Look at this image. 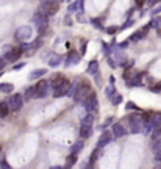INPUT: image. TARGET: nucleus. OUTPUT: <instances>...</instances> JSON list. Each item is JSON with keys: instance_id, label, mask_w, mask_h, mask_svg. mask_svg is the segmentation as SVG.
<instances>
[{"instance_id": "nucleus-1", "label": "nucleus", "mask_w": 161, "mask_h": 169, "mask_svg": "<svg viewBox=\"0 0 161 169\" xmlns=\"http://www.w3.org/2000/svg\"><path fill=\"white\" fill-rule=\"evenodd\" d=\"M91 92H93V91H91V85H89V83H81V85H78V88H77V92H75V95H74V100H75L77 104H85V100L89 97Z\"/></svg>"}, {"instance_id": "nucleus-2", "label": "nucleus", "mask_w": 161, "mask_h": 169, "mask_svg": "<svg viewBox=\"0 0 161 169\" xmlns=\"http://www.w3.org/2000/svg\"><path fill=\"white\" fill-rule=\"evenodd\" d=\"M128 125H130L131 133L144 132V122H142V117L139 114H130L128 116Z\"/></svg>"}, {"instance_id": "nucleus-3", "label": "nucleus", "mask_w": 161, "mask_h": 169, "mask_svg": "<svg viewBox=\"0 0 161 169\" xmlns=\"http://www.w3.org/2000/svg\"><path fill=\"white\" fill-rule=\"evenodd\" d=\"M39 10H41L42 13H45L47 16H53V14L58 13L60 3H58V0H42Z\"/></svg>"}, {"instance_id": "nucleus-4", "label": "nucleus", "mask_w": 161, "mask_h": 169, "mask_svg": "<svg viewBox=\"0 0 161 169\" xmlns=\"http://www.w3.org/2000/svg\"><path fill=\"white\" fill-rule=\"evenodd\" d=\"M31 35H33V28L30 25H22L14 32V39L19 42H27L31 38Z\"/></svg>"}, {"instance_id": "nucleus-5", "label": "nucleus", "mask_w": 161, "mask_h": 169, "mask_svg": "<svg viewBox=\"0 0 161 169\" xmlns=\"http://www.w3.org/2000/svg\"><path fill=\"white\" fill-rule=\"evenodd\" d=\"M50 82L47 80H41L36 85V99H45L50 94Z\"/></svg>"}, {"instance_id": "nucleus-6", "label": "nucleus", "mask_w": 161, "mask_h": 169, "mask_svg": "<svg viewBox=\"0 0 161 169\" xmlns=\"http://www.w3.org/2000/svg\"><path fill=\"white\" fill-rule=\"evenodd\" d=\"M85 110L88 113H97L99 111V100H97V95L94 92H91L89 94V97L85 100Z\"/></svg>"}, {"instance_id": "nucleus-7", "label": "nucleus", "mask_w": 161, "mask_h": 169, "mask_svg": "<svg viewBox=\"0 0 161 169\" xmlns=\"http://www.w3.org/2000/svg\"><path fill=\"white\" fill-rule=\"evenodd\" d=\"M8 105H10L11 111H20L22 107H24V97H22L20 94H14V95H11V97H10Z\"/></svg>"}, {"instance_id": "nucleus-8", "label": "nucleus", "mask_w": 161, "mask_h": 169, "mask_svg": "<svg viewBox=\"0 0 161 169\" xmlns=\"http://www.w3.org/2000/svg\"><path fill=\"white\" fill-rule=\"evenodd\" d=\"M41 44H42V41L41 39H35L33 42H30V44H22V47H20V49H22V52H24V53H27V55H33L38 49H39V47H41Z\"/></svg>"}, {"instance_id": "nucleus-9", "label": "nucleus", "mask_w": 161, "mask_h": 169, "mask_svg": "<svg viewBox=\"0 0 161 169\" xmlns=\"http://www.w3.org/2000/svg\"><path fill=\"white\" fill-rule=\"evenodd\" d=\"M22 53H24V52H22L20 47H11V49H8L6 53H5V60L10 61V63H16L20 58Z\"/></svg>"}, {"instance_id": "nucleus-10", "label": "nucleus", "mask_w": 161, "mask_h": 169, "mask_svg": "<svg viewBox=\"0 0 161 169\" xmlns=\"http://www.w3.org/2000/svg\"><path fill=\"white\" fill-rule=\"evenodd\" d=\"M33 22L36 23V28H39L42 25H49V16L45 13H42L41 10H38L33 16Z\"/></svg>"}, {"instance_id": "nucleus-11", "label": "nucleus", "mask_w": 161, "mask_h": 169, "mask_svg": "<svg viewBox=\"0 0 161 169\" xmlns=\"http://www.w3.org/2000/svg\"><path fill=\"white\" fill-rule=\"evenodd\" d=\"M69 89H71V83L66 80L63 85H60L58 88L53 89V97H63V95H66L69 92Z\"/></svg>"}, {"instance_id": "nucleus-12", "label": "nucleus", "mask_w": 161, "mask_h": 169, "mask_svg": "<svg viewBox=\"0 0 161 169\" xmlns=\"http://www.w3.org/2000/svg\"><path fill=\"white\" fill-rule=\"evenodd\" d=\"M111 139H113V133H109V132H103V133H102V136H100V138H99V141H97V149L105 147L106 144H109V142H111Z\"/></svg>"}, {"instance_id": "nucleus-13", "label": "nucleus", "mask_w": 161, "mask_h": 169, "mask_svg": "<svg viewBox=\"0 0 161 169\" xmlns=\"http://www.w3.org/2000/svg\"><path fill=\"white\" fill-rule=\"evenodd\" d=\"M111 133H113L114 138H122V136L127 135V130H125V127L122 124H114L111 127Z\"/></svg>"}, {"instance_id": "nucleus-14", "label": "nucleus", "mask_w": 161, "mask_h": 169, "mask_svg": "<svg viewBox=\"0 0 161 169\" xmlns=\"http://www.w3.org/2000/svg\"><path fill=\"white\" fill-rule=\"evenodd\" d=\"M77 63H80V55L77 53V50H69V53H67V61H66V66L77 64Z\"/></svg>"}, {"instance_id": "nucleus-15", "label": "nucleus", "mask_w": 161, "mask_h": 169, "mask_svg": "<svg viewBox=\"0 0 161 169\" xmlns=\"http://www.w3.org/2000/svg\"><path fill=\"white\" fill-rule=\"evenodd\" d=\"M24 95H25V99H27V100H30V99H36V85L28 86V88L25 89Z\"/></svg>"}, {"instance_id": "nucleus-16", "label": "nucleus", "mask_w": 161, "mask_h": 169, "mask_svg": "<svg viewBox=\"0 0 161 169\" xmlns=\"http://www.w3.org/2000/svg\"><path fill=\"white\" fill-rule=\"evenodd\" d=\"M99 72V61H96V60H93L89 64H88V74H91V75H96Z\"/></svg>"}, {"instance_id": "nucleus-17", "label": "nucleus", "mask_w": 161, "mask_h": 169, "mask_svg": "<svg viewBox=\"0 0 161 169\" xmlns=\"http://www.w3.org/2000/svg\"><path fill=\"white\" fill-rule=\"evenodd\" d=\"M93 124H94V114H93V113H88V114L81 119V125L93 127Z\"/></svg>"}, {"instance_id": "nucleus-18", "label": "nucleus", "mask_w": 161, "mask_h": 169, "mask_svg": "<svg viewBox=\"0 0 161 169\" xmlns=\"http://www.w3.org/2000/svg\"><path fill=\"white\" fill-rule=\"evenodd\" d=\"M66 82V78L63 77V75H56V77H53L52 80H50V83H52V89H55V88H58L60 85H63Z\"/></svg>"}, {"instance_id": "nucleus-19", "label": "nucleus", "mask_w": 161, "mask_h": 169, "mask_svg": "<svg viewBox=\"0 0 161 169\" xmlns=\"http://www.w3.org/2000/svg\"><path fill=\"white\" fill-rule=\"evenodd\" d=\"M10 105L8 102H0V117H6L8 113H10Z\"/></svg>"}, {"instance_id": "nucleus-20", "label": "nucleus", "mask_w": 161, "mask_h": 169, "mask_svg": "<svg viewBox=\"0 0 161 169\" xmlns=\"http://www.w3.org/2000/svg\"><path fill=\"white\" fill-rule=\"evenodd\" d=\"M91 133H93L91 127H88V125H80V136H81L83 139L89 138V136H91Z\"/></svg>"}, {"instance_id": "nucleus-21", "label": "nucleus", "mask_w": 161, "mask_h": 169, "mask_svg": "<svg viewBox=\"0 0 161 169\" xmlns=\"http://www.w3.org/2000/svg\"><path fill=\"white\" fill-rule=\"evenodd\" d=\"M141 77H142V74H134L133 78H130L128 86H141Z\"/></svg>"}, {"instance_id": "nucleus-22", "label": "nucleus", "mask_w": 161, "mask_h": 169, "mask_svg": "<svg viewBox=\"0 0 161 169\" xmlns=\"http://www.w3.org/2000/svg\"><path fill=\"white\" fill-rule=\"evenodd\" d=\"M13 89H14V85H11V83H0V92L10 94V92H13Z\"/></svg>"}, {"instance_id": "nucleus-23", "label": "nucleus", "mask_w": 161, "mask_h": 169, "mask_svg": "<svg viewBox=\"0 0 161 169\" xmlns=\"http://www.w3.org/2000/svg\"><path fill=\"white\" fill-rule=\"evenodd\" d=\"M77 161V154H71L67 157V161H66V166H64V169H71L72 166H74V163Z\"/></svg>"}, {"instance_id": "nucleus-24", "label": "nucleus", "mask_w": 161, "mask_h": 169, "mask_svg": "<svg viewBox=\"0 0 161 169\" xmlns=\"http://www.w3.org/2000/svg\"><path fill=\"white\" fill-rule=\"evenodd\" d=\"M60 64H61V58L56 57L55 53H52V60H49V66L50 67H58Z\"/></svg>"}, {"instance_id": "nucleus-25", "label": "nucleus", "mask_w": 161, "mask_h": 169, "mask_svg": "<svg viewBox=\"0 0 161 169\" xmlns=\"http://www.w3.org/2000/svg\"><path fill=\"white\" fill-rule=\"evenodd\" d=\"M45 72H47L45 69H36V70H33L31 74H30V78H31V80H35V78H39V77H42V75L45 74Z\"/></svg>"}, {"instance_id": "nucleus-26", "label": "nucleus", "mask_w": 161, "mask_h": 169, "mask_svg": "<svg viewBox=\"0 0 161 169\" xmlns=\"http://www.w3.org/2000/svg\"><path fill=\"white\" fill-rule=\"evenodd\" d=\"M81 150H83V141H77L72 146V149H71V154H78Z\"/></svg>"}, {"instance_id": "nucleus-27", "label": "nucleus", "mask_w": 161, "mask_h": 169, "mask_svg": "<svg viewBox=\"0 0 161 169\" xmlns=\"http://www.w3.org/2000/svg\"><path fill=\"white\" fill-rule=\"evenodd\" d=\"M109 100H111V104H114V105H119V104L122 102V95H121V94H114Z\"/></svg>"}, {"instance_id": "nucleus-28", "label": "nucleus", "mask_w": 161, "mask_h": 169, "mask_svg": "<svg viewBox=\"0 0 161 169\" xmlns=\"http://www.w3.org/2000/svg\"><path fill=\"white\" fill-rule=\"evenodd\" d=\"M77 88H78V85H77V83H74V85H71V89H69V92H67L72 99H74V95H75V92H77Z\"/></svg>"}, {"instance_id": "nucleus-29", "label": "nucleus", "mask_w": 161, "mask_h": 169, "mask_svg": "<svg viewBox=\"0 0 161 169\" xmlns=\"http://www.w3.org/2000/svg\"><path fill=\"white\" fill-rule=\"evenodd\" d=\"M105 92H106V95H108V97L111 99V97H113V95H114V94H116V89H114V85H111L109 88H106V91H105Z\"/></svg>"}, {"instance_id": "nucleus-30", "label": "nucleus", "mask_w": 161, "mask_h": 169, "mask_svg": "<svg viewBox=\"0 0 161 169\" xmlns=\"http://www.w3.org/2000/svg\"><path fill=\"white\" fill-rule=\"evenodd\" d=\"M99 150H100V149H96V150L93 152V155H91V160H89V161L96 163V160H97V157H99Z\"/></svg>"}, {"instance_id": "nucleus-31", "label": "nucleus", "mask_w": 161, "mask_h": 169, "mask_svg": "<svg viewBox=\"0 0 161 169\" xmlns=\"http://www.w3.org/2000/svg\"><path fill=\"white\" fill-rule=\"evenodd\" d=\"M0 169H11V166L5 160H2V161H0Z\"/></svg>"}, {"instance_id": "nucleus-32", "label": "nucleus", "mask_w": 161, "mask_h": 169, "mask_svg": "<svg viewBox=\"0 0 161 169\" xmlns=\"http://www.w3.org/2000/svg\"><path fill=\"white\" fill-rule=\"evenodd\" d=\"M127 108H128V110H139L133 102H127Z\"/></svg>"}, {"instance_id": "nucleus-33", "label": "nucleus", "mask_w": 161, "mask_h": 169, "mask_svg": "<svg viewBox=\"0 0 161 169\" xmlns=\"http://www.w3.org/2000/svg\"><path fill=\"white\" fill-rule=\"evenodd\" d=\"M83 169H94V163H93V161H88V163L83 166Z\"/></svg>"}, {"instance_id": "nucleus-34", "label": "nucleus", "mask_w": 161, "mask_h": 169, "mask_svg": "<svg viewBox=\"0 0 161 169\" xmlns=\"http://www.w3.org/2000/svg\"><path fill=\"white\" fill-rule=\"evenodd\" d=\"M155 160H156V161H159V163H161V149H159V150H156V152H155Z\"/></svg>"}, {"instance_id": "nucleus-35", "label": "nucleus", "mask_w": 161, "mask_h": 169, "mask_svg": "<svg viewBox=\"0 0 161 169\" xmlns=\"http://www.w3.org/2000/svg\"><path fill=\"white\" fill-rule=\"evenodd\" d=\"M5 64H6V60L5 58H0V72L3 70V67H5Z\"/></svg>"}, {"instance_id": "nucleus-36", "label": "nucleus", "mask_w": 161, "mask_h": 169, "mask_svg": "<svg viewBox=\"0 0 161 169\" xmlns=\"http://www.w3.org/2000/svg\"><path fill=\"white\" fill-rule=\"evenodd\" d=\"M116 30H118L116 27H108V28H106V32H108L109 35H113V33H116Z\"/></svg>"}, {"instance_id": "nucleus-37", "label": "nucleus", "mask_w": 161, "mask_h": 169, "mask_svg": "<svg viewBox=\"0 0 161 169\" xmlns=\"http://www.w3.org/2000/svg\"><path fill=\"white\" fill-rule=\"evenodd\" d=\"M125 45H128V41H124V42H121V44H119L121 49H125Z\"/></svg>"}, {"instance_id": "nucleus-38", "label": "nucleus", "mask_w": 161, "mask_h": 169, "mask_svg": "<svg viewBox=\"0 0 161 169\" xmlns=\"http://www.w3.org/2000/svg\"><path fill=\"white\" fill-rule=\"evenodd\" d=\"M144 2H146V0H136V5H138V6H142Z\"/></svg>"}, {"instance_id": "nucleus-39", "label": "nucleus", "mask_w": 161, "mask_h": 169, "mask_svg": "<svg viewBox=\"0 0 161 169\" xmlns=\"http://www.w3.org/2000/svg\"><path fill=\"white\" fill-rule=\"evenodd\" d=\"M152 13H153V14H156V13H161V6H159V8H156V10H153Z\"/></svg>"}, {"instance_id": "nucleus-40", "label": "nucleus", "mask_w": 161, "mask_h": 169, "mask_svg": "<svg viewBox=\"0 0 161 169\" xmlns=\"http://www.w3.org/2000/svg\"><path fill=\"white\" fill-rule=\"evenodd\" d=\"M114 82H116V80H114V77H109V83H111V85H114Z\"/></svg>"}, {"instance_id": "nucleus-41", "label": "nucleus", "mask_w": 161, "mask_h": 169, "mask_svg": "<svg viewBox=\"0 0 161 169\" xmlns=\"http://www.w3.org/2000/svg\"><path fill=\"white\" fill-rule=\"evenodd\" d=\"M50 169H63L61 166H53V167H50Z\"/></svg>"}, {"instance_id": "nucleus-42", "label": "nucleus", "mask_w": 161, "mask_h": 169, "mask_svg": "<svg viewBox=\"0 0 161 169\" xmlns=\"http://www.w3.org/2000/svg\"><path fill=\"white\" fill-rule=\"evenodd\" d=\"M155 169H161V166H156V167H155Z\"/></svg>"}]
</instances>
